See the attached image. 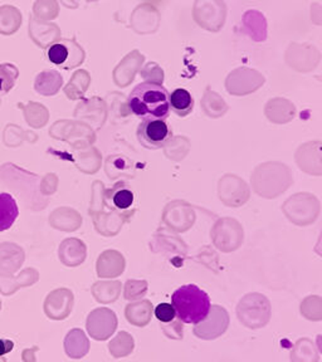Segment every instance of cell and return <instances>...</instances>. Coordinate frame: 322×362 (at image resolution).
I'll return each mask as SVG.
<instances>
[{
	"mask_svg": "<svg viewBox=\"0 0 322 362\" xmlns=\"http://www.w3.org/2000/svg\"><path fill=\"white\" fill-rule=\"evenodd\" d=\"M170 93L160 83L146 81L131 91L127 105L141 120H166L170 114Z\"/></svg>",
	"mask_w": 322,
	"mask_h": 362,
	"instance_id": "6da1fadb",
	"label": "cell"
},
{
	"mask_svg": "<svg viewBox=\"0 0 322 362\" xmlns=\"http://www.w3.org/2000/svg\"><path fill=\"white\" fill-rule=\"evenodd\" d=\"M171 306L177 312V317L183 324H199L208 316L210 299L196 285L177 288L171 296Z\"/></svg>",
	"mask_w": 322,
	"mask_h": 362,
	"instance_id": "7a4b0ae2",
	"label": "cell"
},
{
	"mask_svg": "<svg viewBox=\"0 0 322 362\" xmlns=\"http://www.w3.org/2000/svg\"><path fill=\"white\" fill-rule=\"evenodd\" d=\"M47 58L59 68L72 70L82 63L85 52L75 39H61L48 47Z\"/></svg>",
	"mask_w": 322,
	"mask_h": 362,
	"instance_id": "3957f363",
	"label": "cell"
},
{
	"mask_svg": "<svg viewBox=\"0 0 322 362\" xmlns=\"http://www.w3.org/2000/svg\"><path fill=\"white\" fill-rule=\"evenodd\" d=\"M173 137L170 126L165 120H144L138 128V139L149 150L164 147Z\"/></svg>",
	"mask_w": 322,
	"mask_h": 362,
	"instance_id": "277c9868",
	"label": "cell"
},
{
	"mask_svg": "<svg viewBox=\"0 0 322 362\" xmlns=\"http://www.w3.org/2000/svg\"><path fill=\"white\" fill-rule=\"evenodd\" d=\"M228 324L229 319L223 308H212L205 319L196 324L194 333L202 340H215L227 331Z\"/></svg>",
	"mask_w": 322,
	"mask_h": 362,
	"instance_id": "5b68a950",
	"label": "cell"
},
{
	"mask_svg": "<svg viewBox=\"0 0 322 362\" xmlns=\"http://www.w3.org/2000/svg\"><path fill=\"white\" fill-rule=\"evenodd\" d=\"M117 321L114 312L108 310H97L92 312L87 319V331L89 336L96 341H106L114 333Z\"/></svg>",
	"mask_w": 322,
	"mask_h": 362,
	"instance_id": "8992f818",
	"label": "cell"
},
{
	"mask_svg": "<svg viewBox=\"0 0 322 362\" xmlns=\"http://www.w3.org/2000/svg\"><path fill=\"white\" fill-rule=\"evenodd\" d=\"M72 293L67 289H58L51 293L45 301V310L52 319H64L72 310Z\"/></svg>",
	"mask_w": 322,
	"mask_h": 362,
	"instance_id": "52a82bcc",
	"label": "cell"
},
{
	"mask_svg": "<svg viewBox=\"0 0 322 362\" xmlns=\"http://www.w3.org/2000/svg\"><path fill=\"white\" fill-rule=\"evenodd\" d=\"M29 34L36 43L42 47L51 45L59 36V29L56 24H50L32 17L29 20Z\"/></svg>",
	"mask_w": 322,
	"mask_h": 362,
	"instance_id": "ba28073f",
	"label": "cell"
},
{
	"mask_svg": "<svg viewBox=\"0 0 322 362\" xmlns=\"http://www.w3.org/2000/svg\"><path fill=\"white\" fill-rule=\"evenodd\" d=\"M64 351L71 359L78 360L82 359L89 352V338L82 330L70 331L64 338Z\"/></svg>",
	"mask_w": 322,
	"mask_h": 362,
	"instance_id": "9c48e42d",
	"label": "cell"
},
{
	"mask_svg": "<svg viewBox=\"0 0 322 362\" xmlns=\"http://www.w3.org/2000/svg\"><path fill=\"white\" fill-rule=\"evenodd\" d=\"M18 216L20 209L15 199L8 193H0V232L10 228Z\"/></svg>",
	"mask_w": 322,
	"mask_h": 362,
	"instance_id": "30bf717a",
	"label": "cell"
},
{
	"mask_svg": "<svg viewBox=\"0 0 322 362\" xmlns=\"http://www.w3.org/2000/svg\"><path fill=\"white\" fill-rule=\"evenodd\" d=\"M23 17L18 8L13 6H1L0 7V34L12 36L22 26Z\"/></svg>",
	"mask_w": 322,
	"mask_h": 362,
	"instance_id": "8fae6325",
	"label": "cell"
},
{
	"mask_svg": "<svg viewBox=\"0 0 322 362\" xmlns=\"http://www.w3.org/2000/svg\"><path fill=\"white\" fill-rule=\"evenodd\" d=\"M319 351L311 340L301 338L295 343L291 352V362H319Z\"/></svg>",
	"mask_w": 322,
	"mask_h": 362,
	"instance_id": "7c38bea8",
	"label": "cell"
},
{
	"mask_svg": "<svg viewBox=\"0 0 322 362\" xmlns=\"http://www.w3.org/2000/svg\"><path fill=\"white\" fill-rule=\"evenodd\" d=\"M36 280H37V273L33 269H27L20 274V278H17V280L9 278L4 274H0V292L6 296H9L15 292L20 287L27 286L29 283L32 285Z\"/></svg>",
	"mask_w": 322,
	"mask_h": 362,
	"instance_id": "4fadbf2b",
	"label": "cell"
},
{
	"mask_svg": "<svg viewBox=\"0 0 322 362\" xmlns=\"http://www.w3.org/2000/svg\"><path fill=\"white\" fill-rule=\"evenodd\" d=\"M169 101H170V110L180 117H185L191 114L194 108V100L190 95L189 91L186 89H177L173 91Z\"/></svg>",
	"mask_w": 322,
	"mask_h": 362,
	"instance_id": "5bb4252c",
	"label": "cell"
},
{
	"mask_svg": "<svg viewBox=\"0 0 322 362\" xmlns=\"http://www.w3.org/2000/svg\"><path fill=\"white\" fill-rule=\"evenodd\" d=\"M135 349L133 336L127 332H120L111 342L108 343V351L115 359H122L131 355Z\"/></svg>",
	"mask_w": 322,
	"mask_h": 362,
	"instance_id": "9a60e30c",
	"label": "cell"
},
{
	"mask_svg": "<svg viewBox=\"0 0 322 362\" xmlns=\"http://www.w3.org/2000/svg\"><path fill=\"white\" fill-rule=\"evenodd\" d=\"M10 244L0 246V267L9 273H13L23 263L22 249H15V252H9Z\"/></svg>",
	"mask_w": 322,
	"mask_h": 362,
	"instance_id": "2e32d148",
	"label": "cell"
},
{
	"mask_svg": "<svg viewBox=\"0 0 322 362\" xmlns=\"http://www.w3.org/2000/svg\"><path fill=\"white\" fill-rule=\"evenodd\" d=\"M62 84V77L57 72H45L37 77L36 89L42 95H54Z\"/></svg>",
	"mask_w": 322,
	"mask_h": 362,
	"instance_id": "e0dca14e",
	"label": "cell"
},
{
	"mask_svg": "<svg viewBox=\"0 0 322 362\" xmlns=\"http://www.w3.org/2000/svg\"><path fill=\"white\" fill-rule=\"evenodd\" d=\"M141 307H142V305L129 306V308L126 310L129 322L138 326V327H144L145 324H149V321L152 318L150 303L145 302L144 308H141Z\"/></svg>",
	"mask_w": 322,
	"mask_h": 362,
	"instance_id": "ac0fdd59",
	"label": "cell"
},
{
	"mask_svg": "<svg viewBox=\"0 0 322 362\" xmlns=\"http://www.w3.org/2000/svg\"><path fill=\"white\" fill-rule=\"evenodd\" d=\"M18 75V68L14 64H0V96L7 95L13 89Z\"/></svg>",
	"mask_w": 322,
	"mask_h": 362,
	"instance_id": "d6986e66",
	"label": "cell"
},
{
	"mask_svg": "<svg viewBox=\"0 0 322 362\" xmlns=\"http://www.w3.org/2000/svg\"><path fill=\"white\" fill-rule=\"evenodd\" d=\"M111 202L116 209H129L133 204V193L125 185H117L111 191Z\"/></svg>",
	"mask_w": 322,
	"mask_h": 362,
	"instance_id": "ffe728a7",
	"label": "cell"
},
{
	"mask_svg": "<svg viewBox=\"0 0 322 362\" xmlns=\"http://www.w3.org/2000/svg\"><path fill=\"white\" fill-rule=\"evenodd\" d=\"M33 13L37 20H53L58 15L56 0H37L33 7Z\"/></svg>",
	"mask_w": 322,
	"mask_h": 362,
	"instance_id": "44dd1931",
	"label": "cell"
},
{
	"mask_svg": "<svg viewBox=\"0 0 322 362\" xmlns=\"http://www.w3.org/2000/svg\"><path fill=\"white\" fill-rule=\"evenodd\" d=\"M155 316H156L160 322L169 324V322L174 321L177 318V312H175L174 307L170 303H160L155 308Z\"/></svg>",
	"mask_w": 322,
	"mask_h": 362,
	"instance_id": "7402d4cb",
	"label": "cell"
},
{
	"mask_svg": "<svg viewBox=\"0 0 322 362\" xmlns=\"http://www.w3.org/2000/svg\"><path fill=\"white\" fill-rule=\"evenodd\" d=\"M163 331L169 338L183 340V324H182V321H179L177 318L169 324L163 326Z\"/></svg>",
	"mask_w": 322,
	"mask_h": 362,
	"instance_id": "603a6c76",
	"label": "cell"
},
{
	"mask_svg": "<svg viewBox=\"0 0 322 362\" xmlns=\"http://www.w3.org/2000/svg\"><path fill=\"white\" fill-rule=\"evenodd\" d=\"M14 349V342L6 338H0V357L7 355L9 352H12Z\"/></svg>",
	"mask_w": 322,
	"mask_h": 362,
	"instance_id": "cb8c5ba5",
	"label": "cell"
},
{
	"mask_svg": "<svg viewBox=\"0 0 322 362\" xmlns=\"http://www.w3.org/2000/svg\"><path fill=\"white\" fill-rule=\"evenodd\" d=\"M38 347L37 346H34L32 349H26L23 351V354H22V360L23 362H36V352L38 351Z\"/></svg>",
	"mask_w": 322,
	"mask_h": 362,
	"instance_id": "d4e9b609",
	"label": "cell"
},
{
	"mask_svg": "<svg viewBox=\"0 0 322 362\" xmlns=\"http://www.w3.org/2000/svg\"><path fill=\"white\" fill-rule=\"evenodd\" d=\"M62 3L67 8H77V0H62Z\"/></svg>",
	"mask_w": 322,
	"mask_h": 362,
	"instance_id": "484cf974",
	"label": "cell"
},
{
	"mask_svg": "<svg viewBox=\"0 0 322 362\" xmlns=\"http://www.w3.org/2000/svg\"><path fill=\"white\" fill-rule=\"evenodd\" d=\"M0 362H7V360L4 357H0Z\"/></svg>",
	"mask_w": 322,
	"mask_h": 362,
	"instance_id": "4316f807",
	"label": "cell"
},
{
	"mask_svg": "<svg viewBox=\"0 0 322 362\" xmlns=\"http://www.w3.org/2000/svg\"><path fill=\"white\" fill-rule=\"evenodd\" d=\"M0 310H1V302H0Z\"/></svg>",
	"mask_w": 322,
	"mask_h": 362,
	"instance_id": "83f0119b",
	"label": "cell"
}]
</instances>
